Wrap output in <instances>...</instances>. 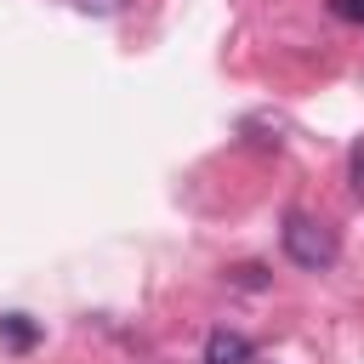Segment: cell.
<instances>
[{"label":"cell","instance_id":"cell-1","mask_svg":"<svg viewBox=\"0 0 364 364\" xmlns=\"http://www.w3.org/2000/svg\"><path fill=\"white\" fill-rule=\"evenodd\" d=\"M279 245H284V256H290L296 267H307V273H318V267L336 262V233H330L318 216H307V210H290V216H284Z\"/></svg>","mask_w":364,"mask_h":364},{"label":"cell","instance_id":"cell-2","mask_svg":"<svg viewBox=\"0 0 364 364\" xmlns=\"http://www.w3.org/2000/svg\"><path fill=\"white\" fill-rule=\"evenodd\" d=\"M199 364H250V336H239V330H210Z\"/></svg>","mask_w":364,"mask_h":364},{"label":"cell","instance_id":"cell-3","mask_svg":"<svg viewBox=\"0 0 364 364\" xmlns=\"http://www.w3.org/2000/svg\"><path fill=\"white\" fill-rule=\"evenodd\" d=\"M0 341H6V347H17V353H28V347L40 341V330H34V318H28V313H6V318H0Z\"/></svg>","mask_w":364,"mask_h":364},{"label":"cell","instance_id":"cell-4","mask_svg":"<svg viewBox=\"0 0 364 364\" xmlns=\"http://www.w3.org/2000/svg\"><path fill=\"white\" fill-rule=\"evenodd\" d=\"M347 188H353V199H364V142L347 148Z\"/></svg>","mask_w":364,"mask_h":364},{"label":"cell","instance_id":"cell-5","mask_svg":"<svg viewBox=\"0 0 364 364\" xmlns=\"http://www.w3.org/2000/svg\"><path fill=\"white\" fill-rule=\"evenodd\" d=\"M330 17H341V23H364V0H330Z\"/></svg>","mask_w":364,"mask_h":364}]
</instances>
